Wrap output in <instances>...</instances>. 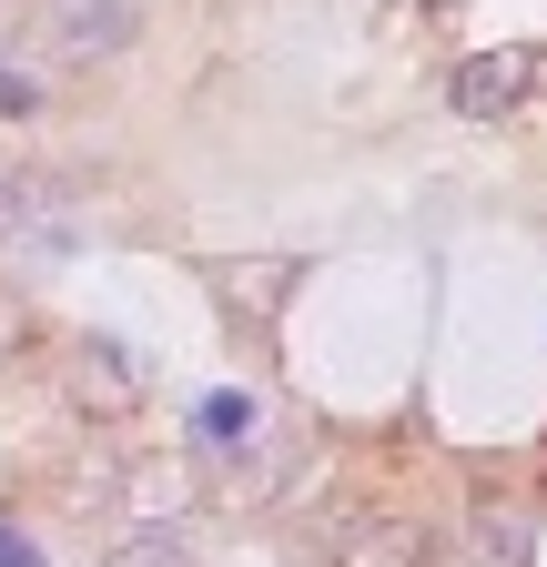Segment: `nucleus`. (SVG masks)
Returning <instances> with one entry per match:
<instances>
[{
	"label": "nucleus",
	"instance_id": "1",
	"mask_svg": "<svg viewBox=\"0 0 547 567\" xmlns=\"http://www.w3.org/2000/svg\"><path fill=\"white\" fill-rule=\"evenodd\" d=\"M446 527L426 507H345V517H324L314 537V567H446Z\"/></svg>",
	"mask_w": 547,
	"mask_h": 567
},
{
	"label": "nucleus",
	"instance_id": "2",
	"mask_svg": "<svg viewBox=\"0 0 547 567\" xmlns=\"http://www.w3.org/2000/svg\"><path fill=\"white\" fill-rule=\"evenodd\" d=\"M61 395H72L82 425H122V415H143L153 405V375H143V354H132L122 334H72L61 344Z\"/></svg>",
	"mask_w": 547,
	"mask_h": 567
},
{
	"label": "nucleus",
	"instance_id": "3",
	"mask_svg": "<svg viewBox=\"0 0 547 567\" xmlns=\"http://www.w3.org/2000/svg\"><path fill=\"white\" fill-rule=\"evenodd\" d=\"M143 41V0H51V61L102 71Z\"/></svg>",
	"mask_w": 547,
	"mask_h": 567
},
{
	"label": "nucleus",
	"instance_id": "8",
	"mask_svg": "<svg viewBox=\"0 0 547 567\" xmlns=\"http://www.w3.org/2000/svg\"><path fill=\"white\" fill-rule=\"evenodd\" d=\"M31 344H41V315H31V305L11 295V284H0V375H11V365H21Z\"/></svg>",
	"mask_w": 547,
	"mask_h": 567
},
{
	"label": "nucleus",
	"instance_id": "4",
	"mask_svg": "<svg viewBox=\"0 0 547 567\" xmlns=\"http://www.w3.org/2000/svg\"><path fill=\"white\" fill-rule=\"evenodd\" d=\"M527 82H537L527 51H476V61H456L446 102H456V122H507V112L527 102Z\"/></svg>",
	"mask_w": 547,
	"mask_h": 567
},
{
	"label": "nucleus",
	"instance_id": "5",
	"mask_svg": "<svg viewBox=\"0 0 547 567\" xmlns=\"http://www.w3.org/2000/svg\"><path fill=\"white\" fill-rule=\"evenodd\" d=\"M102 567H193V517H132L102 547Z\"/></svg>",
	"mask_w": 547,
	"mask_h": 567
},
{
	"label": "nucleus",
	"instance_id": "7",
	"mask_svg": "<svg viewBox=\"0 0 547 567\" xmlns=\"http://www.w3.org/2000/svg\"><path fill=\"white\" fill-rule=\"evenodd\" d=\"M254 425H264V405L224 385V395H203V405H193V446H214V456H234V446L254 436Z\"/></svg>",
	"mask_w": 547,
	"mask_h": 567
},
{
	"label": "nucleus",
	"instance_id": "9",
	"mask_svg": "<svg viewBox=\"0 0 547 567\" xmlns=\"http://www.w3.org/2000/svg\"><path fill=\"white\" fill-rule=\"evenodd\" d=\"M0 567H41V547H31V537H11V527H0Z\"/></svg>",
	"mask_w": 547,
	"mask_h": 567
},
{
	"label": "nucleus",
	"instance_id": "6",
	"mask_svg": "<svg viewBox=\"0 0 547 567\" xmlns=\"http://www.w3.org/2000/svg\"><path fill=\"white\" fill-rule=\"evenodd\" d=\"M466 547H476V567H537V527L517 507H476L466 517Z\"/></svg>",
	"mask_w": 547,
	"mask_h": 567
}]
</instances>
